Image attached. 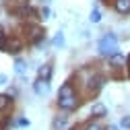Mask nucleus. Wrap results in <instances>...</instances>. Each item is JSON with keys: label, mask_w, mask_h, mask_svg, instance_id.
<instances>
[{"label": "nucleus", "mask_w": 130, "mask_h": 130, "mask_svg": "<svg viewBox=\"0 0 130 130\" xmlns=\"http://www.w3.org/2000/svg\"><path fill=\"white\" fill-rule=\"evenodd\" d=\"M85 130H103V128H101L99 124H93V122H91V124H87V128H85Z\"/></svg>", "instance_id": "nucleus-16"}, {"label": "nucleus", "mask_w": 130, "mask_h": 130, "mask_svg": "<svg viewBox=\"0 0 130 130\" xmlns=\"http://www.w3.org/2000/svg\"><path fill=\"white\" fill-rule=\"evenodd\" d=\"M122 126H124V128H130V116H126V118L122 120Z\"/></svg>", "instance_id": "nucleus-18"}, {"label": "nucleus", "mask_w": 130, "mask_h": 130, "mask_svg": "<svg viewBox=\"0 0 130 130\" xmlns=\"http://www.w3.org/2000/svg\"><path fill=\"white\" fill-rule=\"evenodd\" d=\"M33 89H35L37 95H47V91H50V83H47V80H43V78H37L35 85H33Z\"/></svg>", "instance_id": "nucleus-3"}, {"label": "nucleus", "mask_w": 130, "mask_h": 130, "mask_svg": "<svg viewBox=\"0 0 130 130\" xmlns=\"http://www.w3.org/2000/svg\"><path fill=\"white\" fill-rule=\"evenodd\" d=\"M50 76H52V68L47 66H39V78H43V80H50Z\"/></svg>", "instance_id": "nucleus-8"}, {"label": "nucleus", "mask_w": 130, "mask_h": 130, "mask_svg": "<svg viewBox=\"0 0 130 130\" xmlns=\"http://www.w3.org/2000/svg\"><path fill=\"white\" fill-rule=\"evenodd\" d=\"M91 21H93V23H99V21H101V12H99V10H93V12H91Z\"/></svg>", "instance_id": "nucleus-14"}, {"label": "nucleus", "mask_w": 130, "mask_h": 130, "mask_svg": "<svg viewBox=\"0 0 130 130\" xmlns=\"http://www.w3.org/2000/svg\"><path fill=\"white\" fill-rule=\"evenodd\" d=\"M116 10L118 12H130V0H116Z\"/></svg>", "instance_id": "nucleus-6"}, {"label": "nucleus", "mask_w": 130, "mask_h": 130, "mask_svg": "<svg viewBox=\"0 0 130 130\" xmlns=\"http://www.w3.org/2000/svg\"><path fill=\"white\" fill-rule=\"evenodd\" d=\"M105 105L103 103H93V107H91V113H93V116H97V118H103L105 116Z\"/></svg>", "instance_id": "nucleus-5"}, {"label": "nucleus", "mask_w": 130, "mask_h": 130, "mask_svg": "<svg viewBox=\"0 0 130 130\" xmlns=\"http://www.w3.org/2000/svg\"><path fill=\"white\" fill-rule=\"evenodd\" d=\"M116 50H118V39H116V35H113V33L103 35L101 41H99V52H101L103 56H113Z\"/></svg>", "instance_id": "nucleus-1"}, {"label": "nucleus", "mask_w": 130, "mask_h": 130, "mask_svg": "<svg viewBox=\"0 0 130 130\" xmlns=\"http://www.w3.org/2000/svg\"><path fill=\"white\" fill-rule=\"evenodd\" d=\"M72 130H76V128H72Z\"/></svg>", "instance_id": "nucleus-21"}, {"label": "nucleus", "mask_w": 130, "mask_h": 130, "mask_svg": "<svg viewBox=\"0 0 130 130\" xmlns=\"http://www.w3.org/2000/svg\"><path fill=\"white\" fill-rule=\"evenodd\" d=\"M89 87L93 89V91H97V89H101L103 87V76H99V74H95L91 80H89Z\"/></svg>", "instance_id": "nucleus-7"}, {"label": "nucleus", "mask_w": 130, "mask_h": 130, "mask_svg": "<svg viewBox=\"0 0 130 130\" xmlns=\"http://www.w3.org/2000/svg\"><path fill=\"white\" fill-rule=\"evenodd\" d=\"M2 47H6V45H4V31L0 29V50H2Z\"/></svg>", "instance_id": "nucleus-17"}, {"label": "nucleus", "mask_w": 130, "mask_h": 130, "mask_svg": "<svg viewBox=\"0 0 130 130\" xmlns=\"http://www.w3.org/2000/svg\"><path fill=\"white\" fill-rule=\"evenodd\" d=\"M58 105H60L62 109H74V107H76V97H74V95H70V97H60V99H58Z\"/></svg>", "instance_id": "nucleus-2"}, {"label": "nucleus", "mask_w": 130, "mask_h": 130, "mask_svg": "<svg viewBox=\"0 0 130 130\" xmlns=\"http://www.w3.org/2000/svg\"><path fill=\"white\" fill-rule=\"evenodd\" d=\"M109 64H111V66H116V68H120L122 66V64H126V58L122 56V54H113V56H109Z\"/></svg>", "instance_id": "nucleus-4"}, {"label": "nucleus", "mask_w": 130, "mask_h": 130, "mask_svg": "<svg viewBox=\"0 0 130 130\" xmlns=\"http://www.w3.org/2000/svg\"><path fill=\"white\" fill-rule=\"evenodd\" d=\"M14 70H17V72H19V74H21V72H23V70H25V64H23V62H21V60H17V62H14Z\"/></svg>", "instance_id": "nucleus-15"}, {"label": "nucleus", "mask_w": 130, "mask_h": 130, "mask_svg": "<svg viewBox=\"0 0 130 130\" xmlns=\"http://www.w3.org/2000/svg\"><path fill=\"white\" fill-rule=\"evenodd\" d=\"M70 95H74L70 85H62V87H60V93H58V97H70Z\"/></svg>", "instance_id": "nucleus-9"}, {"label": "nucleus", "mask_w": 130, "mask_h": 130, "mask_svg": "<svg viewBox=\"0 0 130 130\" xmlns=\"http://www.w3.org/2000/svg\"><path fill=\"white\" fill-rule=\"evenodd\" d=\"M54 45H56V47H62V45H64V35H62V33H58V35L54 37Z\"/></svg>", "instance_id": "nucleus-12"}, {"label": "nucleus", "mask_w": 130, "mask_h": 130, "mask_svg": "<svg viewBox=\"0 0 130 130\" xmlns=\"http://www.w3.org/2000/svg\"><path fill=\"white\" fill-rule=\"evenodd\" d=\"M66 126V118H58L56 122H54V130H60V128H64Z\"/></svg>", "instance_id": "nucleus-11"}, {"label": "nucleus", "mask_w": 130, "mask_h": 130, "mask_svg": "<svg viewBox=\"0 0 130 130\" xmlns=\"http://www.w3.org/2000/svg\"><path fill=\"white\" fill-rule=\"evenodd\" d=\"M4 83H6V76H4V74H0V85H4Z\"/></svg>", "instance_id": "nucleus-19"}, {"label": "nucleus", "mask_w": 130, "mask_h": 130, "mask_svg": "<svg viewBox=\"0 0 130 130\" xmlns=\"http://www.w3.org/2000/svg\"><path fill=\"white\" fill-rule=\"evenodd\" d=\"M10 103V99H8V95H0V109H4L6 105Z\"/></svg>", "instance_id": "nucleus-13"}, {"label": "nucleus", "mask_w": 130, "mask_h": 130, "mask_svg": "<svg viewBox=\"0 0 130 130\" xmlns=\"http://www.w3.org/2000/svg\"><path fill=\"white\" fill-rule=\"evenodd\" d=\"M105 130H118V128H116V126H107Z\"/></svg>", "instance_id": "nucleus-20"}, {"label": "nucleus", "mask_w": 130, "mask_h": 130, "mask_svg": "<svg viewBox=\"0 0 130 130\" xmlns=\"http://www.w3.org/2000/svg\"><path fill=\"white\" fill-rule=\"evenodd\" d=\"M19 47H21V41L19 39H10L8 45H6V52H19Z\"/></svg>", "instance_id": "nucleus-10"}]
</instances>
